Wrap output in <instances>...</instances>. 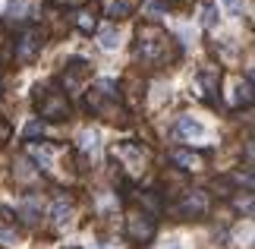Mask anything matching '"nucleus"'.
<instances>
[{"instance_id": "1", "label": "nucleus", "mask_w": 255, "mask_h": 249, "mask_svg": "<svg viewBox=\"0 0 255 249\" xmlns=\"http://www.w3.org/2000/svg\"><path fill=\"white\" fill-rule=\"evenodd\" d=\"M135 57L151 66H164L176 57V44L161 25L148 22V25H139V32H135Z\"/></svg>"}, {"instance_id": "6", "label": "nucleus", "mask_w": 255, "mask_h": 249, "mask_svg": "<svg viewBox=\"0 0 255 249\" xmlns=\"http://www.w3.org/2000/svg\"><path fill=\"white\" fill-rule=\"evenodd\" d=\"M205 208H208V193L205 189H189L183 196V202L176 205V215L180 218H199V215H205Z\"/></svg>"}, {"instance_id": "20", "label": "nucleus", "mask_w": 255, "mask_h": 249, "mask_svg": "<svg viewBox=\"0 0 255 249\" xmlns=\"http://www.w3.org/2000/svg\"><path fill=\"white\" fill-rule=\"evenodd\" d=\"M180 3H186V0H167V6H180Z\"/></svg>"}, {"instance_id": "13", "label": "nucleus", "mask_w": 255, "mask_h": 249, "mask_svg": "<svg viewBox=\"0 0 255 249\" xmlns=\"http://www.w3.org/2000/svg\"><path fill=\"white\" fill-rule=\"evenodd\" d=\"M180 133L183 136H202V123L189 120V117H180Z\"/></svg>"}, {"instance_id": "14", "label": "nucleus", "mask_w": 255, "mask_h": 249, "mask_svg": "<svg viewBox=\"0 0 255 249\" xmlns=\"http://www.w3.org/2000/svg\"><path fill=\"white\" fill-rule=\"evenodd\" d=\"M35 136H44V123L41 120H32L25 126V139H35Z\"/></svg>"}, {"instance_id": "2", "label": "nucleus", "mask_w": 255, "mask_h": 249, "mask_svg": "<svg viewBox=\"0 0 255 249\" xmlns=\"http://www.w3.org/2000/svg\"><path fill=\"white\" fill-rule=\"evenodd\" d=\"M35 101H38V114H41V117H51V120H60V117L70 114V98H66L60 88L38 85Z\"/></svg>"}, {"instance_id": "7", "label": "nucleus", "mask_w": 255, "mask_h": 249, "mask_svg": "<svg viewBox=\"0 0 255 249\" xmlns=\"http://www.w3.org/2000/svg\"><path fill=\"white\" fill-rule=\"evenodd\" d=\"M117 155H120L129 167H135V171H139V167H145V161H148V155H145L142 145H135V142H123L120 148H117Z\"/></svg>"}, {"instance_id": "11", "label": "nucleus", "mask_w": 255, "mask_h": 249, "mask_svg": "<svg viewBox=\"0 0 255 249\" xmlns=\"http://www.w3.org/2000/svg\"><path fill=\"white\" fill-rule=\"evenodd\" d=\"M117 44H120V35H117V28H111V25L101 28V47H104V51H114Z\"/></svg>"}, {"instance_id": "8", "label": "nucleus", "mask_w": 255, "mask_h": 249, "mask_svg": "<svg viewBox=\"0 0 255 249\" xmlns=\"http://www.w3.org/2000/svg\"><path fill=\"white\" fill-rule=\"evenodd\" d=\"M139 9V0H104V13L111 19H126Z\"/></svg>"}, {"instance_id": "12", "label": "nucleus", "mask_w": 255, "mask_h": 249, "mask_svg": "<svg viewBox=\"0 0 255 249\" xmlns=\"http://www.w3.org/2000/svg\"><path fill=\"white\" fill-rule=\"evenodd\" d=\"M38 215H41V208L35 205V196H25L22 199V218H25V221H35Z\"/></svg>"}, {"instance_id": "18", "label": "nucleus", "mask_w": 255, "mask_h": 249, "mask_svg": "<svg viewBox=\"0 0 255 249\" xmlns=\"http://www.w3.org/2000/svg\"><path fill=\"white\" fill-rule=\"evenodd\" d=\"M3 139H9V123L0 120V142H3Z\"/></svg>"}, {"instance_id": "4", "label": "nucleus", "mask_w": 255, "mask_h": 249, "mask_svg": "<svg viewBox=\"0 0 255 249\" xmlns=\"http://www.w3.org/2000/svg\"><path fill=\"white\" fill-rule=\"evenodd\" d=\"M88 76H92V69H88V63L85 60H70L66 63V69H63V88H66V98L70 95H79L82 88H85V82H88Z\"/></svg>"}, {"instance_id": "3", "label": "nucleus", "mask_w": 255, "mask_h": 249, "mask_svg": "<svg viewBox=\"0 0 255 249\" xmlns=\"http://www.w3.org/2000/svg\"><path fill=\"white\" fill-rule=\"evenodd\" d=\"M126 237H129L132 243H151V237H154V215H148L142 208H132L129 215H126Z\"/></svg>"}, {"instance_id": "16", "label": "nucleus", "mask_w": 255, "mask_h": 249, "mask_svg": "<svg viewBox=\"0 0 255 249\" xmlns=\"http://www.w3.org/2000/svg\"><path fill=\"white\" fill-rule=\"evenodd\" d=\"M82 148H98V136L95 133H85L82 136Z\"/></svg>"}, {"instance_id": "17", "label": "nucleus", "mask_w": 255, "mask_h": 249, "mask_svg": "<svg viewBox=\"0 0 255 249\" xmlns=\"http://www.w3.org/2000/svg\"><path fill=\"white\" fill-rule=\"evenodd\" d=\"M205 25H214V6H205V16H202Z\"/></svg>"}, {"instance_id": "10", "label": "nucleus", "mask_w": 255, "mask_h": 249, "mask_svg": "<svg viewBox=\"0 0 255 249\" xmlns=\"http://www.w3.org/2000/svg\"><path fill=\"white\" fill-rule=\"evenodd\" d=\"M51 215H54L57 224H66V221H70V215H73V205L66 202V199H57L54 208H51Z\"/></svg>"}, {"instance_id": "5", "label": "nucleus", "mask_w": 255, "mask_h": 249, "mask_svg": "<svg viewBox=\"0 0 255 249\" xmlns=\"http://www.w3.org/2000/svg\"><path fill=\"white\" fill-rule=\"evenodd\" d=\"M41 44H44L41 28H25V32L19 35V41H16V60L19 63H32L35 54L41 51Z\"/></svg>"}, {"instance_id": "15", "label": "nucleus", "mask_w": 255, "mask_h": 249, "mask_svg": "<svg viewBox=\"0 0 255 249\" xmlns=\"http://www.w3.org/2000/svg\"><path fill=\"white\" fill-rule=\"evenodd\" d=\"M76 19H79V28H82V32H92V28H95V19L88 16V13H79Z\"/></svg>"}, {"instance_id": "9", "label": "nucleus", "mask_w": 255, "mask_h": 249, "mask_svg": "<svg viewBox=\"0 0 255 249\" xmlns=\"http://www.w3.org/2000/svg\"><path fill=\"white\" fill-rule=\"evenodd\" d=\"M170 164L183 167V171H195V167H202V155L189 152V148H173V152H170Z\"/></svg>"}, {"instance_id": "19", "label": "nucleus", "mask_w": 255, "mask_h": 249, "mask_svg": "<svg viewBox=\"0 0 255 249\" xmlns=\"http://www.w3.org/2000/svg\"><path fill=\"white\" fill-rule=\"evenodd\" d=\"M224 3H227L230 9H240V0H224Z\"/></svg>"}]
</instances>
